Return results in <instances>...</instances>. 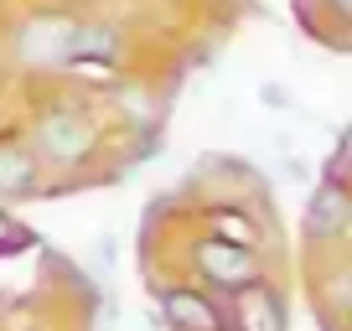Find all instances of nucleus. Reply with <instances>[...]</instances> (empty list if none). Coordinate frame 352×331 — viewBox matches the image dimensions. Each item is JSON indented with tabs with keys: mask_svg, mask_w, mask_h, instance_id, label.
Instances as JSON below:
<instances>
[{
	"mask_svg": "<svg viewBox=\"0 0 352 331\" xmlns=\"http://www.w3.org/2000/svg\"><path fill=\"white\" fill-rule=\"evenodd\" d=\"M197 269L223 290H239V285H249V279H259V264H254L249 249H243V243H223V238L197 243Z\"/></svg>",
	"mask_w": 352,
	"mask_h": 331,
	"instance_id": "2",
	"label": "nucleus"
},
{
	"mask_svg": "<svg viewBox=\"0 0 352 331\" xmlns=\"http://www.w3.org/2000/svg\"><path fill=\"white\" fill-rule=\"evenodd\" d=\"M36 181V166L21 145H0V192H26Z\"/></svg>",
	"mask_w": 352,
	"mask_h": 331,
	"instance_id": "8",
	"label": "nucleus"
},
{
	"mask_svg": "<svg viewBox=\"0 0 352 331\" xmlns=\"http://www.w3.org/2000/svg\"><path fill=\"white\" fill-rule=\"evenodd\" d=\"M78 21H67V16H32V21H21V32H16V47H21V57H32V62H63V47H67V32H73Z\"/></svg>",
	"mask_w": 352,
	"mask_h": 331,
	"instance_id": "3",
	"label": "nucleus"
},
{
	"mask_svg": "<svg viewBox=\"0 0 352 331\" xmlns=\"http://www.w3.org/2000/svg\"><path fill=\"white\" fill-rule=\"evenodd\" d=\"M233 321H239V331H285V310L259 279L233 290Z\"/></svg>",
	"mask_w": 352,
	"mask_h": 331,
	"instance_id": "4",
	"label": "nucleus"
},
{
	"mask_svg": "<svg viewBox=\"0 0 352 331\" xmlns=\"http://www.w3.org/2000/svg\"><path fill=\"white\" fill-rule=\"evenodd\" d=\"M36 140H42V150L52 155V161L73 166V161H83V155L94 150V124H88L83 114H73V109H52L36 124Z\"/></svg>",
	"mask_w": 352,
	"mask_h": 331,
	"instance_id": "1",
	"label": "nucleus"
},
{
	"mask_svg": "<svg viewBox=\"0 0 352 331\" xmlns=\"http://www.w3.org/2000/svg\"><path fill=\"white\" fill-rule=\"evenodd\" d=\"M120 52V32L114 26H73L63 47V62L67 67H88V62H114Z\"/></svg>",
	"mask_w": 352,
	"mask_h": 331,
	"instance_id": "5",
	"label": "nucleus"
},
{
	"mask_svg": "<svg viewBox=\"0 0 352 331\" xmlns=\"http://www.w3.org/2000/svg\"><path fill=\"white\" fill-rule=\"evenodd\" d=\"M161 310H166V321L182 326V331H218V310H212L197 290H166Z\"/></svg>",
	"mask_w": 352,
	"mask_h": 331,
	"instance_id": "7",
	"label": "nucleus"
},
{
	"mask_svg": "<svg viewBox=\"0 0 352 331\" xmlns=\"http://www.w3.org/2000/svg\"><path fill=\"white\" fill-rule=\"evenodd\" d=\"M347 228V192L337 187V181H327V187L311 192V207H306V233L311 238H337V233Z\"/></svg>",
	"mask_w": 352,
	"mask_h": 331,
	"instance_id": "6",
	"label": "nucleus"
},
{
	"mask_svg": "<svg viewBox=\"0 0 352 331\" xmlns=\"http://www.w3.org/2000/svg\"><path fill=\"white\" fill-rule=\"evenodd\" d=\"M16 243H26V233H21V228H16V222H11V218H0V254H11Z\"/></svg>",
	"mask_w": 352,
	"mask_h": 331,
	"instance_id": "10",
	"label": "nucleus"
},
{
	"mask_svg": "<svg viewBox=\"0 0 352 331\" xmlns=\"http://www.w3.org/2000/svg\"><path fill=\"white\" fill-rule=\"evenodd\" d=\"M212 222H218V233H223L228 243H243V249L254 243V222L239 218V212H212Z\"/></svg>",
	"mask_w": 352,
	"mask_h": 331,
	"instance_id": "9",
	"label": "nucleus"
}]
</instances>
